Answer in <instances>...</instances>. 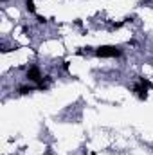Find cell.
I'll return each instance as SVG.
<instances>
[{"instance_id":"8992f818","label":"cell","mask_w":153,"mask_h":155,"mask_svg":"<svg viewBox=\"0 0 153 155\" xmlns=\"http://www.w3.org/2000/svg\"><path fill=\"white\" fill-rule=\"evenodd\" d=\"M139 83H141V85H142L144 88H151V83H150V81H148L146 78H141V79H139Z\"/></svg>"},{"instance_id":"6da1fadb","label":"cell","mask_w":153,"mask_h":155,"mask_svg":"<svg viewBox=\"0 0 153 155\" xmlns=\"http://www.w3.org/2000/svg\"><path fill=\"white\" fill-rule=\"evenodd\" d=\"M96 54H97L99 58H117V56H121L122 52H121V49H117L114 45H103V47H99V49L96 51Z\"/></svg>"},{"instance_id":"7a4b0ae2","label":"cell","mask_w":153,"mask_h":155,"mask_svg":"<svg viewBox=\"0 0 153 155\" xmlns=\"http://www.w3.org/2000/svg\"><path fill=\"white\" fill-rule=\"evenodd\" d=\"M27 79H29V81H34V83H40V81L43 79L38 67H29V71H27Z\"/></svg>"},{"instance_id":"52a82bcc","label":"cell","mask_w":153,"mask_h":155,"mask_svg":"<svg viewBox=\"0 0 153 155\" xmlns=\"http://www.w3.org/2000/svg\"><path fill=\"white\" fill-rule=\"evenodd\" d=\"M36 20H38V24H45V22H47V18H43V16H38Z\"/></svg>"},{"instance_id":"3957f363","label":"cell","mask_w":153,"mask_h":155,"mask_svg":"<svg viewBox=\"0 0 153 155\" xmlns=\"http://www.w3.org/2000/svg\"><path fill=\"white\" fill-rule=\"evenodd\" d=\"M133 92H135L141 99H148V88H144L141 83H137V85L133 87Z\"/></svg>"},{"instance_id":"277c9868","label":"cell","mask_w":153,"mask_h":155,"mask_svg":"<svg viewBox=\"0 0 153 155\" xmlns=\"http://www.w3.org/2000/svg\"><path fill=\"white\" fill-rule=\"evenodd\" d=\"M25 9L29 13H36V5H34V0H27L25 2Z\"/></svg>"},{"instance_id":"5b68a950","label":"cell","mask_w":153,"mask_h":155,"mask_svg":"<svg viewBox=\"0 0 153 155\" xmlns=\"http://www.w3.org/2000/svg\"><path fill=\"white\" fill-rule=\"evenodd\" d=\"M33 90H34L33 87H25V85H24V87H20V88H18V94L25 96V94H29V92H33Z\"/></svg>"}]
</instances>
